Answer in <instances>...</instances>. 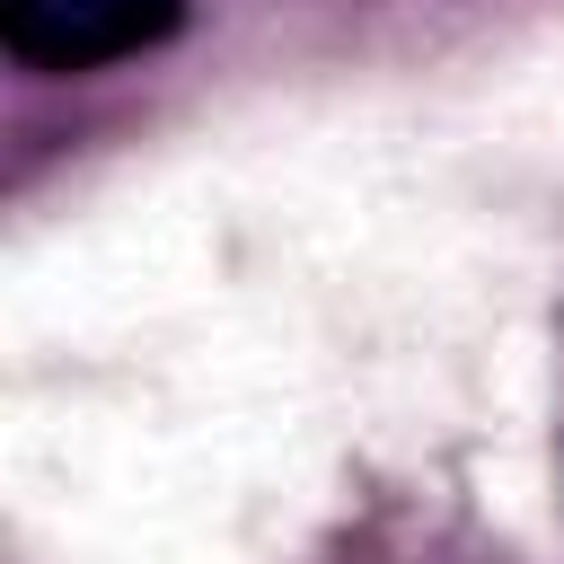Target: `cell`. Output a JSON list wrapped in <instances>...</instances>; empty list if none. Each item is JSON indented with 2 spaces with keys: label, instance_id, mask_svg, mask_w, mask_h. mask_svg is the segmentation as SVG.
I'll list each match as a JSON object with an SVG mask.
<instances>
[{
  "label": "cell",
  "instance_id": "6da1fadb",
  "mask_svg": "<svg viewBox=\"0 0 564 564\" xmlns=\"http://www.w3.org/2000/svg\"><path fill=\"white\" fill-rule=\"evenodd\" d=\"M185 0H0V44L26 70H97L141 44H167Z\"/></svg>",
  "mask_w": 564,
  "mask_h": 564
}]
</instances>
